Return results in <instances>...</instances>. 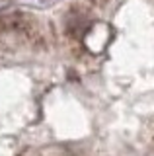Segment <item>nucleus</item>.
<instances>
[{"label": "nucleus", "instance_id": "nucleus-1", "mask_svg": "<svg viewBox=\"0 0 154 156\" xmlns=\"http://www.w3.org/2000/svg\"><path fill=\"white\" fill-rule=\"evenodd\" d=\"M109 39H111V29H109V26H105V23H96V26L88 27L86 33H84L86 47L94 53L102 51V49L107 45Z\"/></svg>", "mask_w": 154, "mask_h": 156}, {"label": "nucleus", "instance_id": "nucleus-2", "mask_svg": "<svg viewBox=\"0 0 154 156\" xmlns=\"http://www.w3.org/2000/svg\"><path fill=\"white\" fill-rule=\"evenodd\" d=\"M26 14H20V12H14V14H6L2 18V26L8 27V29H23L26 27Z\"/></svg>", "mask_w": 154, "mask_h": 156}, {"label": "nucleus", "instance_id": "nucleus-3", "mask_svg": "<svg viewBox=\"0 0 154 156\" xmlns=\"http://www.w3.org/2000/svg\"><path fill=\"white\" fill-rule=\"evenodd\" d=\"M90 2H92L94 6H103V4H107L109 0H90Z\"/></svg>", "mask_w": 154, "mask_h": 156}]
</instances>
